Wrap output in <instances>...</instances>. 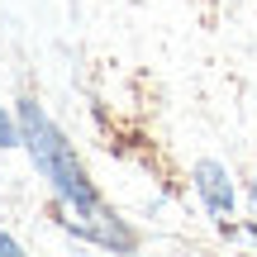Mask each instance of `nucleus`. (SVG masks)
<instances>
[{
  "label": "nucleus",
  "mask_w": 257,
  "mask_h": 257,
  "mask_svg": "<svg viewBox=\"0 0 257 257\" xmlns=\"http://www.w3.org/2000/svg\"><path fill=\"white\" fill-rule=\"evenodd\" d=\"M19 124H24V153H29V162H34V172L48 181V191H53V200H57V224H62V219H91V214H100L105 200H100V191H95L86 162L76 157L72 138L57 128V119L34 100V95L19 100Z\"/></svg>",
  "instance_id": "1"
},
{
  "label": "nucleus",
  "mask_w": 257,
  "mask_h": 257,
  "mask_svg": "<svg viewBox=\"0 0 257 257\" xmlns=\"http://www.w3.org/2000/svg\"><path fill=\"white\" fill-rule=\"evenodd\" d=\"M191 186H195V195H200L210 219H219V224L233 219V210H238V186H233V172L219 157H200V162L191 167Z\"/></svg>",
  "instance_id": "2"
},
{
  "label": "nucleus",
  "mask_w": 257,
  "mask_h": 257,
  "mask_svg": "<svg viewBox=\"0 0 257 257\" xmlns=\"http://www.w3.org/2000/svg\"><path fill=\"white\" fill-rule=\"evenodd\" d=\"M57 229H67L72 238H81V243L110 248V252H134V248H138V233L128 229V224L110 210V205H105L100 214H91V219H62Z\"/></svg>",
  "instance_id": "3"
},
{
  "label": "nucleus",
  "mask_w": 257,
  "mask_h": 257,
  "mask_svg": "<svg viewBox=\"0 0 257 257\" xmlns=\"http://www.w3.org/2000/svg\"><path fill=\"white\" fill-rule=\"evenodd\" d=\"M10 148H24V124H19V110L0 105V153H10Z\"/></svg>",
  "instance_id": "4"
},
{
  "label": "nucleus",
  "mask_w": 257,
  "mask_h": 257,
  "mask_svg": "<svg viewBox=\"0 0 257 257\" xmlns=\"http://www.w3.org/2000/svg\"><path fill=\"white\" fill-rule=\"evenodd\" d=\"M19 252H24V243H19L15 233H5V229H0V257H19Z\"/></svg>",
  "instance_id": "5"
},
{
  "label": "nucleus",
  "mask_w": 257,
  "mask_h": 257,
  "mask_svg": "<svg viewBox=\"0 0 257 257\" xmlns=\"http://www.w3.org/2000/svg\"><path fill=\"white\" fill-rule=\"evenodd\" d=\"M252 205H257V176H252Z\"/></svg>",
  "instance_id": "6"
}]
</instances>
